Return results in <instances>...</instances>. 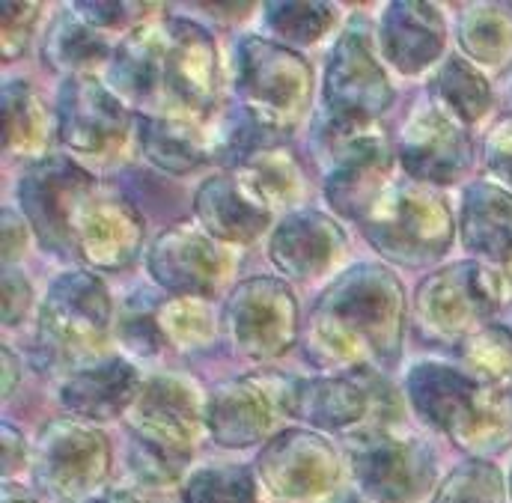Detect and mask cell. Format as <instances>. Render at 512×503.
Instances as JSON below:
<instances>
[{"label":"cell","mask_w":512,"mask_h":503,"mask_svg":"<svg viewBox=\"0 0 512 503\" xmlns=\"http://www.w3.org/2000/svg\"><path fill=\"white\" fill-rule=\"evenodd\" d=\"M96 185V176L66 155H45L27 164L15 194L21 215L45 251L72 256L75 215Z\"/></svg>","instance_id":"cell-11"},{"label":"cell","mask_w":512,"mask_h":503,"mask_svg":"<svg viewBox=\"0 0 512 503\" xmlns=\"http://www.w3.org/2000/svg\"><path fill=\"white\" fill-rule=\"evenodd\" d=\"M158 331L167 346L179 352H197L206 349L218 334V319L209 304V298H188L173 295L158 304Z\"/></svg>","instance_id":"cell-36"},{"label":"cell","mask_w":512,"mask_h":503,"mask_svg":"<svg viewBox=\"0 0 512 503\" xmlns=\"http://www.w3.org/2000/svg\"><path fill=\"white\" fill-rule=\"evenodd\" d=\"M87 24H93L96 30H134V27H140V24H146V12H152L155 6H149V3H102V0H96V3H75L72 6Z\"/></svg>","instance_id":"cell-41"},{"label":"cell","mask_w":512,"mask_h":503,"mask_svg":"<svg viewBox=\"0 0 512 503\" xmlns=\"http://www.w3.org/2000/svg\"><path fill=\"white\" fill-rule=\"evenodd\" d=\"M271 143H283V137L268 131L262 123H256L242 105H233L224 114L209 117V128H206L209 161H218L230 170H236L256 149L271 146Z\"/></svg>","instance_id":"cell-34"},{"label":"cell","mask_w":512,"mask_h":503,"mask_svg":"<svg viewBox=\"0 0 512 503\" xmlns=\"http://www.w3.org/2000/svg\"><path fill=\"white\" fill-rule=\"evenodd\" d=\"M396 161L408 179L432 188L462 182L474 167V140L468 126L453 120L435 105L411 114L396 143Z\"/></svg>","instance_id":"cell-18"},{"label":"cell","mask_w":512,"mask_h":503,"mask_svg":"<svg viewBox=\"0 0 512 503\" xmlns=\"http://www.w3.org/2000/svg\"><path fill=\"white\" fill-rule=\"evenodd\" d=\"M274 402L254 378H230L206 396V429L224 450H248L268 438Z\"/></svg>","instance_id":"cell-24"},{"label":"cell","mask_w":512,"mask_h":503,"mask_svg":"<svg viewBox=\"0 0 512 503\" xmlns=\"http://www.w3.org/2000/svg\"><path fill=\"white\" fill-rule=\"evenodd\" d=\"M408 298L379 262L346 268L322 289L307 316L304 358L328 373H379L402 358Z\"/></svg>","instance_id":"cell-1"},{"label":"cell","mask_w":512,"mask_h":503,"mask_svg":"<svg viewBox=\"0 0 512 503\" xmlns=\"http://www.w3.org/2000/svg\"><path fill=\"white\" fill-rule=\"evenodd\" d=\"M465 251L489 262H512V191L498 182H471L459 206Z\"/></svg>","instance_id":"cell-27"},{"label":"cell","mask_w":512,"mask_h":503,"mask_svg":"<svg viewBox=\"0 0 512 503\" xmlns=\"http://www.w3.org/2000/svg\"><path fill=\"white\" fill-rule=\"evenodd\" d=\"M504 280L477 259L441 265L414 292V325L420 340L447 346L462 343L501 310Z\"/></svg>","instance_id":"cell-7"},{"label":"cell","mask_w":512,"mask_h":503,"mask_svg":"<svg viewBox=\"0 0 512 503\" xmlns=\"http://www.w3.org/2000/svg\"><path fill=\"white\" fill-rule=\"evenodd\" d=\"M507 492H510V501H512V471H510V480H507Z\"/></svg>","instance_id":"cell-51"},{"label":"cell","mask_w":512,"mask_h":503,"mask_svg":"<svg viewBox=\"0 0 512 503\" xmlns=\"http://www.w3.org/2000/svg\"><path fill=\"white\" fill-rule=\"evenodd\" d=\"M0 298H3V325L12 328L33 307V286H30V280L21 271H15L12 265H3Z\"/></svg>","instance_id":"cell-44"},{"label":"cell","mask_w":512,"mask_h":503,"mask_svg":"<svg viewBox=\"0 0 512 503\" xmlns=\"http://www.w3.org/2000/svg\"><path fill=\"white\" fill-rule=\"evenodd\" d=\"M146 224L123 191L96 185L72 224V256L90 271H123L137 262Z\"/></svg>","instance_id":"cell-17"},{"label":"cell","mask_w":512,"mask_h":503,"mask_svg":"<svg viewBox=\"0 0 512 503\" xmlns=\"http://www.w3.org/2000/svg\"><path fill=\"white\" fill-rule=\"evenodd\" d=\"M134 131L149 164L185 176L209 161L206 128L188 114H134Z\"/></svg>","instance_id":"cell-28"},{"label":"cell","mask_w":512,"mask_h":503,"mask_svg":"<svg viewBox=\"0 0 512 503\" xmlns=\"http://www.w3.org/2000/svg\"><path fill=\"white\" fill-rule=\"evenodd\" d=\"M30 224L27 218H21L15 209H3V265H12V259H18L27 251V239H30Z\"/></svg>","instance_id":"cell-45"},{"label":"cell","mask_w":512,"mask_h":503,"mask_svg":"<svg viewBox=\"0 0 512 503\" xmlns=\"http://www.w3.org/2000/svg\"><path fill=\"white\" fill-rule=\"evenodd\" d=\"M0 358H3V393L9 396V393H12V384H15V378H18V364H15V355H12L6 346H3Z\"/></svg>","instance_id":"cell-47"},{"label":"cell","mask_w":512,"mask_h":503,"mask_svg":"<svg viewBox=\"0 0 512 503\" xmlns=\"http://www.w3.org/2000/svg\"><path fill=\"white\" fill-rule=\"evenodd\" d=\"M459 364L471 378L483 384L507 387L512 378V331L504 325H483L456 346Z\"/></svg>","instance_id":"cell-37"},{"label":"cell","mask_w":512,"mask_h":503,"mask_svg":"<svg viewBox=\"0 0 512 503\" xmlns=\"http://www.w3.org/2000/svg\"><path fill=\"white\" fill-rule=\"evenodd\" d=\"M382 57L399 75H420L447 48V21L435 3L393 0L379 18Z\"/></svg>","instance_id":"cell-22"},{"label":"cell","mask_w":512,"mask_h":503,"mask_svg":"<svg viewBox=\"0 0 512 503\" xmlns=\"http://www.w3.org/2000/svg\"><path fill=\"white\" fill-rule=\"evenodd\" d=\"M483 158H486V170L498 179V185L512 191V117H504L486 134Z\"/></svg>","instance_id":"cell-43"},{"label":"cell","mask_w":512,"mask_h":503,"mask_svg":"<svg viewBox=\"0 0 512 503\" xmlns=\"http://www.w3.org/2000/svg\"><path fill=\"white\" fill-rule=\"evenodd\" d=\"M233 90L256 123L283 137L310 111L313 66L295 48L248 33L233 48Z\"/></svg>","instance_id":"cell-6"},{"label":"cell","mask_w":512,"mask_h":503,"mask_svg":"<svg viewBox=\"0 0 512 503\" xmlns=\"http://www.w3.org/2000/svg\"><path fill=\"white\" fill-rule=\"evenodd\" d=\"M456 36L462 54L477 69L507 72L512 66V3H468Z\"/></svg>","instance_id":"cell-29"},{"label":"cell","mask_w":512,"mask_h":503,"mask_svg":"<svg viewBox=\"0 0 512 503\" xmlns=\"http://www.w3.org/2000/svg\"><path fill=\"white\" fill-rule=\"evenodd\" d=\"M429 93H432V105L450 114L453 120H459L462 126L480 123L495 105V93L486 75L471 60L456 54L441 63V69L429 84Z\"/></svg>","instance_id":"cell-32"},{"label":"cell","mask_w":512,"mask_h":503,"mask_svg":"<svg viewBox=\"0 0 512 503\" xmlns=\"http://www.w3.org/2000/svg\"><path fill=\"white\" fill-rule=\"evenodd\" d=\"M405 393L426 426L474 459L504 453L512 444V399L501 384H483L465 370L426 361L411 367Z\"/></svg>","instance_id":"cell-2"},{"label":"cell","mask_w":512,"mask_h":503,"mask_svg":"<svg viewBox=\"0 0 512 503\" xmlns=\"http://www.w3.org/2000/svg\"><path fill=\"white\" fill-rule=\"evenodd\" d=\"M84 503H140V498H134L131 492H120V489H108V492H96L93 498H87Z\"/></svg>","instance_id":"cell-48"},{"label":"cell","mask_w":512,"mask_h":503,"mask_svg":"<svg viewBox=\"0 0 512 503\" xmlns=\"http://www.w3.org/2000/svg\"><path fill=\"white\" fill-rule=\"evenodd\" d=\"M57 134L45 102L27 81H6L3 87V152L18 158H45L48 140Z\"/></svg>","instance_id":"cell-30"},{"label":"cell","mask_w":512,"mask_h":503,"mask_svg":"<svg viewBox=\"0 0 512 503\" xmlns=\"http://www.w3.org/2000/svg\"><path fill=\"white\" fill-rule=\"evenodd\" d=\"M146 268L170 295L212 298L230 271V253L203 227L173 224L149 245Z\"/></svg>","instance_id":"cell-19"},{"label":"cell","mask_w":512,"mask_h":503,"mask_svg":"<svg viewBox=\"0 0 512 503\" xmlns=\"http://www.w3.org/2000/svg\"><path fill=\"white\" fill-rule=\"evenodd\" d=\"M111 57H114V48L108 45L105 33L87 24L75 9L57 15L42 45V60L48 63V69L66 78L90 75L96 66L108 63Z\"/></svg>","instance_id":"cell-31"},{"label":"cell","mask_w":512,"mask_h":503,"mask_svg":"<svg viewBox=\"0 0 512 503\" xmlns=\"http://www.w3.org/2000/svg\"><path fill=\"white\" fill-rule=\"evenodd\" d=\"M111 459V441L99 426L78 417H63L39 429L33 447V477L36 486L54 501H87L108 480Z\"/></svg>","instance_id":"cell-8"},{"label":"cell","mask_w":512,"mask_h":503,"mask_svg":"<svg viewBox=\"0 0 512 503\" xmlns=\"http://www.w3.org/2000/svg\"><path fill=\"white\" fill-rule=\"evenodd\" d=\"M358 227L373 251L402 268H426L438 262L459 233L447 197L414 179L390 182Z\"/></svg>","instance_id":"cell-5"},{"label":"cell","mask_w":512,"mask_h":503,"mask_svg":"<svg viewBox=\"0 0 512 503\" xmlns=\"http://www.w3.org/2000/svg\"><path fill=\"white\" fill-rule=\"evenodd\" d=\"M346 245V233L331 215L319 209H298L280 218L271 230L268 259L283 277L307 283L328 274L343 259Z\"/></svg>","instance_id":"cell-21"},{"label":"cell","mask_w":512,"mask_h":503,"mask_svg":"<svg viewBox=\"0 0 512 503\" xmlns=\"http://www.w3.org/2000/svg\"><path fill=\"white\" fill-rule=\"evenodd\" d=\"M322 105L328 114L358 123H379L393 105L390 78L361 24H349L328 54Z\"/></svg>","instance_id":"cell-14"},{"label":"cell","mask_w":512,"mask_h":503,"mask_svg":"<svg viewBox=\"0 0 512 503\" xmlns=\"http://www.w3.org/2000/svg\"><path fill=\"white\" fill-rule=\"evenodd\" d=\"M185 503H259L256 477L245 465H215L200 468L188 477L182 489Z\"/></svg>","instance_id":"cell-38"},{"label":"cell","mask_w":512,"mask_h":503,"mask_svg":"<svg viewBox=\"0 0 512 503\" xmlns=\"http://www.w3.org/2000/svg\"><path fill=\"white\" fill-rule=\"evenodd\" d=\"M340 453L313 429H283L256 456L259 483L283 501H316L340 483Z\"/></svg>","instance_id":"cell-16"},{"label":"cell","mask_w":512,"mask_h":503,"mask_svg":"<svg viewBox=\"0 0 512 503\" xmlns=\"http://www.w3.org/2000/svg\"><path fill=\"white\" fill-rule=\"evenodd\" d=\"M352 474L376 503H414L435 480L432 450L408 435L373 429L352 441Z\"/></svg>","instance_id":"cell-15"},{"label":"cell","mask_w":512,"mask_h":503,"mask_svg":"<svg viewBox=\"0 0 512 503\" xmlns=\"http://www.w3.org/2000/svg\"><path fill=\"white\" fill-rule=\"evenodd\" d=\"M337 6L319 0H271L262 6L268 33L283 45H316L337 24Z\"/></svg>","instance_id":"cell-35"},{"label":"cell","mask_w":512,"mask_h":503,"mask_svg":"<svg viewBox=\"0 0 512 503\" xmlns=\"http://www.w3.org/2000/svg\"><path fill=\"white\" fill-rule=\"evenodd\" d=\"M239 355L251 361L283 358L301 331L298 298L283 277L256 274L233 286L221 316Z\"/></svg>","instance_id":"cell-10"},{"label":"cell","mask_w":512,"mask_h":503,"mask_svg":"<svg viewBox=\"0 0 512 503\" xmlns=\"http://www.w3.org/2000/svg\"><path fill=\"white\" fill-rule=\"evenodd\" d=\"M3 503H36L33 498H27V495H21V492H15V489H6L3 492Z\"/></svg>","instance_id":"cell-49"},{"label":"cell","mask_w":512,"mask_h":503,"mask_svg":"<svg viewBox=\"0 0 512 503\" xmlns=\"http://www.w3.org/2000/svg\"><path fill=\"white\" fill-rule=\"evenodd\" d=\"M313 155L322 167L328 206L355 224L393 182L396 152L379 123L343 120L322 111L313 126Z\"/></svg>","instance_id":"cell-3"},{"label":"cell","mask_w":512,"mask_h":503,"mask_svg":"<svg viewBox=\"0 0 512 503\" xmlns=\"http://www.w3.org/2000/svg\"><path fill=\"white\" fill-rule=\"evenodd\" d=\"M140 387H143V378L134 364H128L123 358H105L63 378L60 405L78 420L105 423V420L126 417Z\"/></svg>","instance_id":"cell-25"},{"label":"cell","mask_w":512,"mask_h":503,"mask_svg":"<svg viewBox=\"0 0 512 503\" xmlns=\"http://www.w3.org/2000/svg\"><path fill=\"white\" fill-rule=\"evenodd\" d=\"M111 84L120 99L134 102L137 114L164 111L161 87V18L128 30L111 57Z\"/></svg>","instance_id":"cell-26"},{"label":"cell","mask_w":512,"mask_h":503,"mask_svg":"<svg viewBox=\"0 0 512 503\" xmlns=\"http://www.w3.org/2000/svg\"><path fill=\"white\" fill-rule=\"evenodd\" d=\"M155 313H158V307L155 310H146V307L128 304V310L123 313L120 325H117V331H120V337H123V343H126L128 349L137 352V355H146V358H152L158 349L167 346L164 337H161V331H158Z\"/></svg>","instance_id":"cell-42"},{"label":"cell","mask_w":512,"mask_h":503,"mask_svg":"<svg viewBox=\"0 0 512 503\" xmlns=\"http://www.w3.org/2000/svg\"><path fill=\"white\" fill-rule=\"evenodd\" d=\"M194 215L200 227L221 245H251L271 227L274 218V212L256 200L254 191L233 170L200 182L194 194Z\"/></svg>","instance_id":"cell-23"},{"label":"cell","mask_w":512,"mask_h":503,"mask_svg":"<svg viewBox=\"0 0 512 503\" xmlns=\"http://www.w3.org/2000/svg\"><path fill=\"white\" fill-rule=\"evenodd\" d=\"M379 399L373 373H331L292 381L280 405L313 432H349L376 411Z\"/></svg>","instance_id":"cell-20"},{"label":"cell","mask_w":512,"mask_h":503,"mask_svg":"<svg viewBox=\"0 0 512 503\" xmlns=\"http://www.w3.org/2000/svg\"><path fill=\"white\" fill-rule=\"evenodd\" d=\"M54 120L63 149L93 164L117 161L134 128V117L128 114L123 99L93 75H75L63 81Z\"/></svg>","instance_id":"cell-13"},{"label":"cell","mask_w":512,"mask_h":503,"mask_svg":"<svg viewBox=\"0 0 512 503\" xmlns=\"http://www.w3.org/2000/svg\"><path fill=\"white\" fill-rule=\"evenodd\" d=\"M340 503H367V501H361V498H346V501H340Z\"/></svg>","instance_id":"cell-50"},{"label":"cell","mask_w":512,"mask_h":503,"mask_svg":"<svg viewBox=\"0 0 512 503\" xmlns=\"http://www.w3.org/2000/svg\"><path fill=\"white\" fill-rule=\"evenodd\" d=\"M114 325V301L96 271L60 274L39 310V343L45 352L84 361L102 349Z\"/></svg>","instance_id":"cell-9"},{"label":"cell","mask_w":512,"mask_h":503,"mask_svg":"<svg viewBox=\"0 0 512 503\" xmlns=\"http://www.w3.org/2000/svg\"><path fill=\"white\" fill-rule=\"evenodd\" d=\"M0 450H3V474L6 477H12L15 471L24 468V462H27V441H24V435L12 423H3V444H0Z\"/></svg>","instance_id":"cell-46"},{"label":"cell","mask_w":512,"mask_h":503,"mask_svg":"<svg viewBox=\"0 0 512 503\" xmlns=\"http://www.w3.org/2000/svg\"><path fill=\"white\" fill-rule=\"evenodd\" d=\"M233 173L254 191L256 200L262 206H268L271 212L292 206L301 197V188H304L301 167H298L295 155L289 149H283V143H271V146L256 149L254 155L248 161H242Z\"/></svg>","instance_id":"cell-33"},{"label":"cell","mask_w":512,"mask_h":503,"mask_svg":"<svg viewBox=\"0 0 512 503\" xmlns=\"http://www.w3.org/2000/svg\"><path fill=\"white\" fill-rule=\"evenodd\" d=\"M504 474L489 459H471L450 471L432 503H507Z\"/></svg>","instance_id":"cell-39"},{"label":"cell","mask_w":512,"mask_h":503,"mask_svg":"<svg viewBox=\"0 0 512 503\" xmlns=\"http://www.w3.org/2000/svg\"><path fill=\"white\" fill-rule=\"evenodd\" d=\"M39 12H42V3H0V57L3 63H12L18 60L36 27H39Z\"/></svg>","instance_id":"cell-40"},{"label":"cell","mask_w":512,"mask_h":503,"mask_svg":"<svg viewBox=\"0 0 512 503\" xmlns=\"http://www.w3.org/2000/svg\"><path fill=\"white\" fill-rule=\"evenodd\" d=\"M126 426L134 441L137 474L152 483H173L200 441L206 402L182 378H146L126 411Z\"/></svg>","instance_id":"cell-4"},{"label":"cell","mask_w":512,"mask_h":503,"mask_svg":"<svg viewBox=\"0 0 512 503\" xmlns=\"http://www.w3.org/2000/svg\"><path fill=\"white\" fill-rule=\"evenodd\" d=\"M161 87L170 114L206 120L218 108V48L212 33L191 18H161Z\"/></svg>","instance_id":"cell-12"}]
</instances>
